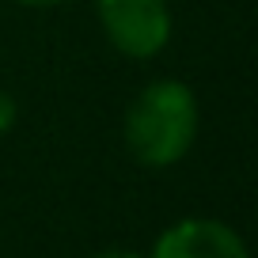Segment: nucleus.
I'll list each match as a JSON object with an SVG mask.
<instances>
[{"label":"nucleus","mask_w":258,"mask_h":258,"mask_svg":"<svg viewBox=\"0 0 258 258\" xmlns=\"http://www.w3.org/2000/svg\"><path fill=\"white\" fill-rule=\"evenodd\" d=\"M95 258H137V254H129V250H103V254H95Z\"/></svg>","instance_id":"39448f33"},{"label":"nucleus","mask_w":258,"mask_h":258,"mask_svg":"<svg viewBox=\"0 0 258 258\" xmlns=\"http://www.w3.org/2000/svg\"><path fill=\"white\" fill-rule=\"evenodd\" d=\"M152 258H250L243 239L217 220H182L156 239Z\"/></svg>","instance_id":"7ed1b4c3"},{"label":"nucleus","mask_w":258,"mask_h":258,"mask_svg":"<svg viewBox=\"0 0 258 258\" xmlns=\"http://www.w3.org/2000/svg\"><path fill=\"white\" fill-rule=\"evenodd\" d=\"M12 121H16V103H12L8 95H0V133H4Z\"/></svg>","instance_id":"20e7f679"},{"label":"nucleus","mask_w":258,"mask_h":258,"mask_svg":"<svg viewBox=\"0 0 258 258\" xmlns=\"http://www.w3.org/2000/svg\"><path fill=\"white\" fill-rule=\"evenodd\" d=\"M198 133V103L190 88L175 80L152 84L137 95L125 118V141L129 152L148 167H167L182 160Z\"/></svg>","instance_id":"f257e3e1"},{"label":"nucleus","mask_w":258,"mask_h":258,"mask_svg":"<svg viewBox=\"0 0 258 258\" xmlns=\"http://www.w3.org/2000/svg\"><path fill=\"white\" fill-rule=\"evenodd\" d=\"M27 4H57V0H27Z\"/></svg>","instance_id":"423d86ee"},{"label":"nucleus","mask_w":258,"mask_h":258,"mask_svg":"<svg viewBox=\"0 0 258 258\" xmlns=\"http://www.w3.org/2000/svg\"><path fill=\"white\" fill-rule=\"evenodd\" d=\"M99 16L110 42L129 57H152L171 34L163 0H99Z\"/></svg>","instance_id":"f03ea898"}]
</instances>
